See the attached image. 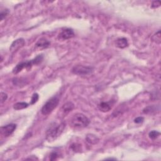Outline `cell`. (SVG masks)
Returning <instances> with one entry per match:
<instances>
[{
    "label": "cell",
    "mask_w": 161,
    "mask_h": 161,
    "mask_svg": "<svg viewBox=\"0 0 161 161\" xmlns=\"http://www.w3.org/2000/svg\"><path fill=\"white\" fill-rule=\"evenodd\" d=\"M106 160H116V159H113V158H108V159H106Z\"/></svg>",
    "instance_id": "cb8c5ba5"
},
{
    "label": "cell",
    "mask_w": 161,
    "mask_h": 161,
    "mask_svg": "<svg viewBox=\"0 0 161 161\" xmlns=\"http://www.w3.org/2000/svg\"><path fill=\"white\" fill-rule=\"evenodd\" d=\"M25 44V41L23 38H18L16 40H14L9 47V51L12 52H14L17 51L19 48L23 47Z\"/></svg>",
    "instance_id": "ba28073f"
},
{
    "label": "cell",
    "mask_w": 161,
    "mask_h": 161,
    "mask_svg": "<svg viewBox=\"0 0 161 161\" xmlns=\"http://www.w3.org/2000/svg\"><path fill=\"white\" fill-rule=\"evenodd\" d=\"M38 98H39L38 95L37 93H34L32 97V99L30 101V105H33L35 103H37V101L38 100Z\"/></svg>",
    "instance_id": "d6986e66"
},
{
    "label": "cell",
    "mask_w": 161,
    "mask_h": 161,
    "mask_svg": "<svg viewBox=\"0 0 161 161\" xmlns=\"http://www.w3.org/2000/svg\"><path fill=\"white\" fill-rule=\"evenodd\" d=\"M116 45L117 47L120 48H125L129 45V42L127 39L126 38L122 37L119 38L116 40Z\"/></svg>",
    "instance_id": "8fae6325"
},
{
    "label": "cell",
    "mask_w": 161,
    "mask_h": 161,
    "mask_svg": "<svg viewBox=\"0 0 161 161\" xmlns=\"http://www.w3.org/2000/svg\"><path fill=\"white\" fill-rule=\"evenodd\" d=\"M58 154H57V152H53L50 155V160H56L58 157Z\"/></svg>",
    "instance_id": "44dd1931"
},
{
    "label": "cell",
    "mask_w": 161,
    "mask_h": 161,
    "mask_svg": "<svg viewBox=\"0 0 161 161\" xmlns=\"http://www.w3.org/2000/svg\"><path fill=\"white\" fill-rule=\"evenodd\" d=\"M0 97H1V103H3L4 101H6V100L8 98V95L6 93H5V92H1V96H0Z\"/></svg>",
    "instance_id": "ffe728a7"
},
{
    "label": "cell",
    "mask_w": 161,
    "mask_h": 161,
    "mask_svg": "<svg viewBox=\"0 0 161 161\" xmlns=\"http://www.w3.org/2000/svg\"><path fill=\"white\" fill-rule=\"evenodd\" d=\"M75 36V33L71 28H65L58 35V38L61 40H68Z\"/></svg>",
    "instance_id": "52a82bcc"
},
{
    "label": "cell",
    "mask_w": 161,
    "mask_h": 161,
    "mask_svg": "<svg viewBox=\"0 0 161 161\" xmlns=\"http://www.w3.org/2000/svg\"><path fill=\"white\" fill-rule=\"evenodd\" d=\"M65 128L66 123L64 122L52 123L46 131V139L48 142H52L56 140L62 134Z\"/></svg>",
    "instance_id": "6da1fadb"
},
{
    "label": "cell",
    "mask_w": 161,
    "mask_h": 161,
    "mask_svg": "<svg viewBox=\"0 0 161 161\" xmlns=\"http://www.w3.org/2000/svg\"><path fill=\"white\" fill-rule=\"evenodd\" d=\"M152 40L155 42L156 43H157V44H160L161 42V35H160V31L159 30L157 32H156V33H155L154 36L152 38Z\"/></svg>",
    "instance_id": "9a60e30c"
},
{
    "label": "cell",
    "mask_w": 161,
    "mask_h": 161,
    "mask_svg": "<svg viewBox=\"0 0 161 161\" xmlns=\"http://www.w3.org/2000/svg\"><path fill=\"white\" fill-rule=\"evenodd\" d=\"M74 105L72 103V102H67V103L63 105L61 111L64 115H67L71 111H72L73 109H74Z\"/></svg>",
    "instance_id": "9c48e42d"
},
{
    "label": "cell",
    "mask_w": 161,
    "mask_h": 161,
    "mask_svg": "<svg viewBox=\"0 0 161 161\" xmlns=\"http://www.w3.org/2000/svg\"><path fill=\"white\" fill-rule=\"evenodd\" d=\"M51 45V42L47 39L45 38H41L39 39L38 42L36 43V46L40 48H48Z\"/></svg>",
    "instance_id": "30bf717a"
},
{
    "label": "cell",
    "mask_w": 161,
    "mask_h": 161,
    "mask_svg": "<svg viewBox=\"0 0 161 161\" xmlns=\"http://www.w3.org/2000/svg\"><path fill=\"white\" fill-rule=\"evenodd\" d=\"M97 108L98 109L102 111V112H108L111 110V106L109 103H107V102H102V103H100L97 105Z\"/></svg>",
    "instance_id": "7c38bea8"
},
{
    "label": "cell",
    "mask_w": 161,
    "mask_h": 161,
    "mask_svg": "<svg viewBox=\"0 0 161 161\" xmlns=\"http://www.w3.org/2000/svg\"><path fill=\"white\" fill-rule=\"evenodd\" d=\"M59 103V97L57 96H54L48 100L42 106L41 112L43 115H48L53 111Z\"/></svg>",
    "instance_id": "277c9868"
},
{
    "label": "cell",
    "mask_w": 161,
    "mask_h": 161,
    "mask_svg": "<svg viewBox=\"0 0 161 161\" xmlns=\"http://www.w3.org/2000/svg\"><path fill=\"white\" fill-rule=\"evenodd\" d=\"M90 123V119L82 113H76L70 120V125L72 129L77 130L87 127Z\"/></svg>",
    "instance_id": "7a4b0ae2"
},
{
    "label": "cell",
    "mask_w": 161,
    "mask_h": 161,
    "mask_svg": "<svg viewBox=\"0 0 161 161\" xmlns=\"http://www.w3.org/2000/svg\"><path fill=\"white\" fill-rule=\"evenodd\" d=\"M17 129V125L14 123H10L6 126H3L1 127V134L4 137H8L10 136L14 131Z\"/></svg>",
    "instance_id": "8992f818"
},
{
    "label": "cell",
    "mask_w": 161,
    "mask_h": 161,
    "mask_svg": "<svg viewBox=\"0 0 161 161\" xmlns=\"http://www.w3.org/2000/svg\"><path fill=\"white\" fill-rule=\"evenodd\" d=\"M86 140L89 144H92V145L97 144L100 140L99 138L93 134H87L86 135Z\"/></svg>",
    "instance_id": "4fadbf2b"
},
{
    "label": "cell",
    "mask_w": 161,
    "mask_h": 161,
    "mask_svg": "<svg viewBox=\"0 0 161 161\" xmlns=\"http://www.w3.org/2000/svg\"><path fill=\"white\" fill-rule=\"evenodd\" d=\"M160 6V1H153L152 2V8H157L158 7H159Z\"/></svg>",
    "instance_id": "603a6c76"
},
{
    "label": "cell",
    "mask_w": 161,
    "mask_h": 161,
    "mask_svg": "<svg viewBox=\"0 0 161 161\" xmlns=\"http://www.w3.org/2000/svg\"><path fill=\"white\" fill-rule=\"evenodd\" d=\"M94 71V68L90 66L83 65H77L72 68V72L73 74L79 76H87L92 74Z\"/></svg>",
    "instance_id": "5b68a950"
},
{
    "label": "cell",
    "mask_w": 161,
    "mask_h": 161,
    "mask_svg": "<svg viewBox=\"0 0 161 161\" xmlns=\"http://www.w3.org/2000/svg\"><path fill=\"white\" fill-rule=\"evenodd\" d=\"M28 106V104L25 102H18L13 105V109L15 110H20L25 109Z\"/></svg>",
    "instance_id": "5bb4252c"
},
{
    "label": "cell",
    "mask_w": 161,
    "mask_h": 161,
    "mask_svg": "<svg viewBox=\"0 0 161 161\" xmlns=\"http://www.w3.org/2000/svg\"><path fill=\"white\" fill-rule=\"evenodd\" d=\"M9 13V12L8 9H4V10H1V13H0V19H1V21L3 20V19L7 17Z\"/></svg>",
    "instance_id": "ac0fdd59"
},
{
    "label": "cell",
    "mask_w": 161,
    "mask_h": 161,
    "mask_svg": "<svg viewBox=\"0 0 161 161\" xmlns=\"http://www.w3.org/2000/svg\"><path fill=\"white\" fill-rule=\"evenodd\" d=\"M160 135V132H159V131H156V130H152V131H150V132L149 133V138L152 140L156 139Z\"/></svg>",
    "instance_id": "2e32d148"
},
{
    "label": "cell",
    "mask_w": 161,
    "mask_h": 161,
    "mask_svg": "<svg viewBox=\"0 0 161 161\" xmlns=\"http://www.w3.org/2000/svg\"><path fill=\"white\" fill-rule=\"evenodd\" d=\"M43 56L42 54L38 55L33 59L28 61L25 62H22L19 63L16 66V67L13 69V73L14 74H17L19 72H20L24 69H30L33 65H38L43 61Z\"/></svg>",
    "instance_id": "3957f363"
},
{
    "label": "cell",
    "mask_w": 161,
    "mask_h": 161,
    "mask_svg": "<svg viewBox=\"0 0 161 161\" xmlns=\"http://www.w3.org/2000/svg\"><path fill=\"white\" fill-rule=\"evenodd\" d=\"M81 148V145L77 143H74L71 145V149L72 150V151H74V152H80Z\"/></svg>",
    "instance_id": "e0dca14e"
},
{
    "label": "cell",
    "mask_w": 161,
    "mask_h": 161,
    "mask_svg": "<svg viewBox=\"0 0 161 161\" xmlns=\"http://www.w3.org/2000/svg\"><path fill=\"white\" fill-rule=\"evenodd\" d=\"M144 121V117L139 116V117H137V118H136L134 120V122H135V123L139 124V123H142Z\"/></svg>",
    "instance_id": "7402d4cb"
}]
</instances>
